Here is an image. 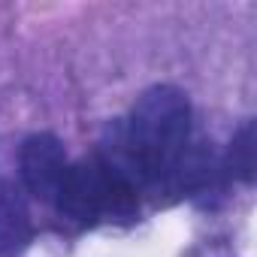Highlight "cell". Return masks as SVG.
<instances>
[{"label": "cell", "mask_w": 257, "mask_h": 257, "mask_svg": "<svg viewBox=\"0 0 257 257\" xmlns=\"http://www.w3.org/2000/svg\"><path fill=\"white\" fill-rule=\"evenodd\" d=\"M191 137V103L176 85H155L134 103L121 149L127 161L121 176L137 182H155L173 176Z\"/></svg>", "instance_id": "obj_1"}, {"label": "cell", "mask_w": 257, "mask_h": 257, "mask_svg": "<svg viewBox=\"0 0 257 257\" xmlns=\"http://www.w3.org/2000/svg\"><path fill=\"white\" fill-rule=\"evenodd\" d=\"M112 176L115 170L106 167L103 158H82L79 164L67 167V176L55 197L61 215H67L76 224H94L100 215H106Z\"/></svg>", "instance_id": "obj_2"}, {"label": "cell", "mask_w": 257, "mask_h": 257, "mask_svg": "<svg viewBox=\"0 0 257 257\" xmlns=\"http://www.w3.org/2000/svg\"><path fill=\"white\" fill-rule=\"evenodd\" d=\"M19 167H22L25 188L37 200L55 203L70 164H67V152H64V146L55 134H31L22 143Z\"/></svg>", "instance_id": "obj_3"}, {"label": "cell", "mask_w": 257, "mask_h": 257, "mask_svg": "<svg viewBox=\"0 0 257 257\" xmlns=\"http://www.w3.org/2000/svg\"><path fill=\"white\" fill-rule=\"evenodd\" d=\"M31 242L28 206L13 185H0V257H16Z\"/></svg>", "instance_id": "obj_4"}, {"label": "cell", "mask_w": 257, "mask_h": 257, "mask_svg": "<svg viewBox=\"0 0 257 257\" xmlns=\"http://www.w3.org/2000/svg\"><path fill=\"white\" fill-rule=\"evenodd\" d=\"M230 173L239 176L245 185L254 182V124L251 121L233 137V146H230Z\"/></svg>", "instance_id": "obj_5"}]
</instances>
